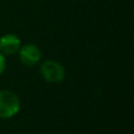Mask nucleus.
Segmentation results:
<instances>
[{
    "instance_id": "obj_1",
    "label": "nucleus",
    "mask_w": 134,
    "mask_h": 134,
    "mask_svg": "<svg viewBox=\"0 0 134 134\" xmlns=\"http://www.w3.org/2000/svg\"><path fill=\"white\" fill-rule=\"evenodd\" d=\"M20 98L9 90L0 91V119H11L19 113Z\"/></svg>"
},
{
    "instance_id": "obj_2",
    "label": "nucleus",
    "mask_w": 134,
    "mask_h": 134,
    "mask_svg": "<svg viewBox=\"0 0 134 134\" xmlns=\"http://www.w3.org/2000/svg\"><path fill=\"white\" fill-rule=\"evenodd\" d=\"M40 75L48 83H59L65 79L66 69L57 60H45L40 64Z\"/></svg>"
},
{
    "instance_id": "obj_3",
    "label": "nucleus",
    "mask_w": 134,
    "mask_h": 134,
    "mask_svg": "<svg viewBox=\"0 0 134 134\" xmlns=\"http://www.w3.org/2000/svg\"><path fill=\"white\" fill-rule=\"evenodd\" d=\"M19 55V60L26 67H34L40 63L42 58V52L40 47L35 44L21 45L20 49L16 53Z\"/></svg>"
},
{
    "instance_id": "obj_4",
    "label": "nucleus",
    "mask_w": 134,
    "mask_h": 134,
    "mask_svg": "<svg viewBox=\"0 0 134 134\" xmlns=\"http://www.w3.org/2000/svg\"><path fill=\"white\" fill-rule=\"evenodd\" d=\"M21 47V40L14 33H7L0 37V53L5 57L14 55Z\"/></svg>"
},
{
    "instance_id": "obj_5",
    "label": "nucleus",
    "mask_w": 134,
    "mask_h": 134,
    "mask_svg": "<svg viewBox=\"0 0 134 134\" xmlns=\"http://www.w3.org/2000/svg\"><path fill=\"white\" fill-rule=\"evenodd\" d=\"M5 69H6V57L0 53V75L5 72Z\"/></svg>"
}]
</instances>
